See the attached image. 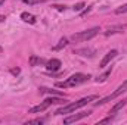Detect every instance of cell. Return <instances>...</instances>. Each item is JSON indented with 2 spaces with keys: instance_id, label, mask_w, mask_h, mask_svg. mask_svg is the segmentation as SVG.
Returning <instances> with one entry per match:
<instances>
[{
  "instance_id": "7a4b0ae2",
  "label": "cell",
  "mask_w": 127,
  "mask_h": 125,
  "mask_svg": "<svg viewBox=\"0 0 127 125\" xmlns=\"http://www.w3.org/2000/svg\"><path fill=\"white\" fill-rule=\"evenodd\" d=\"M89 78H90V75H84V74H74V75H71L66 81L56 83L55 85H56V87H59V88H69V87H75V85H78V84L86 83Z\"/></svg>"
},
{
  "instance_id": "5b68a950",
  "label": "cell",
  "mask_w": 127,
  "mask_h": 125,
  "mask_svg": "<svg viewBox=\"0 0 127 125\" xmlns=\"http://www.w3.org/2000/svg\"><path fill=\"white\" fill-rule=\"evenodd\" d=\"M50 104H53V100H52V97H49V99H46L44 102H41L40 104H37V106H34L31 107L30 110H28V113H38V112H43V110H46Z\"/></svg>"
},
{
  "instance_id": "7c38bea8",
  "label": "cell",
  "mask_w": 127,
  "mask_h": 125,
  "mask_svg": "<svg viewBox=\"0 0 127 125\" xmlns=\"http://www.w3.org/2000/svg\"><path fill=\"white\" fill-rule=\"evenodd\" d=\"M43 63H44V61L41 58H38V56H34L32 55L31 58H30V65L31 66H38V65H43Z\"/></svg>"
},
{
  "instance_id": "277c9868",
  "label": "cell",
  "mask_w": 127,
  "mask_h": 125,
  "mask_svg": "<svg viewBox=\"0 0 127 125\" xmlns=\"http://www.w3.org/2000/svg\"><path fill=\"white\" fill-rule=\"evenodd\" d=\"M124 91H127V80L114 91L112 94H109V96H106V97H103L102 100H99V102H96L95 106H100V104H105V103H108V102H111V100H114V99H117L118 96H121V94L124 93Z\"/></svg>"
},
{
  "instance_id": "5bb4252c",
  "label": "cell",
  "mask_w": 127,
  "mask_h": 125,
  "mask_svg": "<svg viewBox=\"0 0 127 125\" xmlns=\"http://www.w3.org/2000/svg\"><path fill=\"white\" fill-rule=\"evenodd\" d=\"M66 44H68V40H66V38H61V40H59V43L53 47V50H61V49H64Z\"/></svg>"
},
{
  "instance_id": "ac0fdd59",
  "label": "cell",
  "mask_w": 127,
  "mask_h": 125,
  "mask_svg": "<svg viewBox=\"0 0 127 125\" xmlns=\"http://www.w3.org/2000/svg\"><path fill=\"white\" fill-rule=\"evenodd\" d=\"M83 7H84V3H83V1H80V3H77V4H74V7H72V9H74L75 12H80V10H83Z\"/></svg>"
},
{
  "instance_id": "44dd1931",
  "label": "cell",
  "mask_w": 127,
  "mask_h": 125,
  "mask_svg": "<svg viewBox=\"0 0 127 125\" xmlns=\"http://www.w3.org/2000/svg\"><path fill=\"white\" fill-rule=\"evenodd\" d=\"M111 119H112V118H105V119L99 121V124H106V122H111Z\"/></svg>"
},
{
  "instance_id": "cb8c5ba5",
  "label": "cell",
  "mask_w": 127,
  "mask_h": 125,
  "mask_svg": "<svg viewBox=\"0 0 127 125\" xmlns=\"http://www.w3.org/2000/svg\"><path fill=\"white\" fill-rule=\"evenodd\" d=\"M3 3H4V0H0V6H1V4H3Z\"/></svg>"
},
{
  "instance_id": "3957f363",
  "label": "cell",
  "mask_w": 127,
  "mask_h": 125,
  "mask_svg": "<svg viewBox=\"0 0 127 125\" xmlns=\"http://www.w3.org/2000/svg\"><path fill=\"white\" fill-rule=\"evenodd\" d=\"M99 31H100V30H99V27H93V28H90V30H86V31H81V32L74 34L71 38H72L74 41H87V40L93 38Z\"/></svg>"
},
{
  "instance_id": "ffe728a7",
  "label": "cell",
  "mask_w": 127,
  "mask_h": 125,
  "mask_svg": "<svg viewBox=\"0 0 127 125\" xmlns=\"http://www.w3.org/2000/svg\"><path fill=\"white\" fill-rule=\"evenodd\" d=\"M10 72H12L13 75H18L21 71H19V68H12V69H10Z\"/></svg>"
},
{
  "instance_id": "9a60e30c",
  "label": "cell",
  "mask_w": 127,
  "mask_h": 125,
  "mask_svg": "<svg viewBox=\"0 0 127 125\" xmlns=\"http://www.w3.org/2000/svg\"><path fill=\"white\" fill-rule=\"evenodd\" d=\"M109 75H111V69H108L105 74H102L99 78H96V83H103V81H106V78H108Z\"/></svg>"
},
{
  "instance_id": "7402d4cb",
  "label": "cell",
  "mask_w": 127,
  "mask_h": 125,
  "mask_svg": "<svg viewBox=\"0 0 127 125\" xmlns=\"http://www.w3.org/2000/svg\"><path fill=\"white\" fill-rule=\"evenodd\" d=\"M53 7H56L58 10H65V9H66V6H58V4H56V6H53Z\"/></svg>"
},
{
  "instance_id": "ba28073f",
  "label": "cell",
  "mask_w": 127,
  "mask_h": 125,
  "mask_svg": "<svg viewBox=\"0 0 127 125\" xmlns=\"http://www.w3.org/2000/svg\"><path fill=\"white\" fill-rule=\"evenodd\" d=\"M61 68V61L59 59H50V61H47L46 62V69L50 72H55V71H58Z\"/></svg>"
},
{
  "instance_id": "6da1fadb",
  "label": "cell",
  "mask_w": 127,
  "mask_h": 125,
  "mask_svg": "<svg viewBox=\"0 0 127 125\" xmlns=\"http://www.w3.org/2000/svg\"><path fill=\"white\" fill-rule=\"evenodd\" d=\"M96 99H97L96 96H87V97H83V99H80L78 102H74V103H69V104H66V106H62L61 109H58V110L55 112V115H64V113H71V112H74V110H77V109H80V107L86 106L87 103L93 102V100H96Z\"/></svg>"
},
{
  "instance_id": "d6986e66",
  "label": "cell",
  "mask_w": 127,
  "mask_h": 125,
  "mask_svg": "<svg viewBox=\"0 0 127 125\" xmlns=\"http://www.w3.org/2000/svg\"><path fill=\"white\" fill-rule=\"evenodd\" d=\"M24 3H28V4H34V3H38V1H43V0H21Z\"/></svg>"
},
{
  "instance_id": "52a82bcc",
  "label": "cell",
  "mask_w": 127,
  "mask_h": 125,
  "mask_svg": "<svg viewBox=\"0 0 127 125\" xmlns=\"http://www.w3.org/2000/svg\"><path fill=\"white\" fill-rule=\"evenodd\" d=\"M117 55H118V52H117V50H111V52H108V53L105 55V58L100 61V63H99V68H105V66L111 62L112 59H115V58H117Z\"/></svg>"
},
{
  "instance_id": "8fae6325",
  "label": "cell",
  "mask_w": 127,
  "mask_h": 125,
  "mask_svg": "<svg viewBox=\"0 0 127 125\" xmlns=\"http://www.w3.org/2000/svg\"><path fill=\"white\" fill-rule=\"evenodd\" d=\"M126 103H127V100L118 102V103H117V104H115V106H114V107H112L111 110H109V115H115V113H117V112H118V110H120L121 107H124V106H126Z\"/></svg>"
},
{
  "instance_id": "2e32d148",
  "label": "cell",
  "mask_w": 127,
  "mask_h": 125,
  "mask_svg": "<svg viewBox=\"0 0 127 125\" xmlns=\"http://www.w3.org/2000/svg\"><path fill=\"white\" fill-rule=\"evenodd\" d=\"M115 13H117V15H121V13H127V4L121 6V7H118V9H115Z\"/></svg>"
},
{
  "instance_id": "d4e9b609",
  "label": "cell",
  "mask_w": 127,
  "mask_h": 125,
  "mask_svg": "<svg viewBox=\"0 0 127 125\" xmlns=\"http://www.w3.org/2000/svg\"><path fill=\"white\" fill-rule=\"evenodd\" d=\"M0 52H1V47H0Z\"/></svg>"
},
{
  "instance_id": "9c48e42d",
  "label": "cell",
  "mask_w": 127,
  "mask_h": 125,
  "mask_svg": "<svg viewBox=\"0 0 127 125\" xmlns=\"http://www.w3.org/2000/svg\"><path fill=\"white\" fill-rule=\"evenodd\" d=\"M21 19L24 22H28V24H35V16L31 15V13H28V12H22L21 13Z\"/></svg>"
},
{
  "instance_id": "603a6c76",
  "label": "cell",
  "mask_w": 127,
  "mask_h": 125,
  "mask_svg": "<svg viewBox=\"0 0 127 125\" xmlns=\"http://www.w3.org/2000/svg\"><path fill=\"white\" fill-rule=\"evenodd\" d=\"M4 19H6V16L4 15H0V22H4Z\"/></svg>"
},
{
  "instance_id": "e0dca14e",
  "label": "cell",
  "mask_w": 127,
  "mask_h": 125,
  "mask_svg": "<svg viewBox=\"0 0 127 125\" xmlns=\"http://www.w3.org/2000/svg\"><path fill=\"white\" fill-rule=\"evenodd\" d=\"M43 122H44L43 118H37V119H31V121L25 122V125H28V124H43Z\"/></svg>"
},
{
  "instance_id": "30bf717a",
  "label": "cell",
  "mask_w": 127,
  "mask_h": 125,
  "mask_svg": "<svg viewBox=\"0 0 127 125\" xmlns=\"http://www.w3.org/2000/svg\"><path fill=\"white\" fill-rule=\"evenodd\" d=\"M124 27L121 25H117V27H109L106 31H105V35H112V34H117V32H123Z\"/></svg>"
},
{
  "instance_id": "8992f818",
  "label": "cell",
  "mask_w": 127,
  "mask_h": 125,
  "mask_svg": "<svg viewBox=\"0 0 127 125\" xmlns=\"http://www.w3.org/2000/svg\"><path fill=\"white\" fill-rule=\"evenodd\" d=\"M90 113H92V112H89V110H87V112H81V113H74V115L65 118V119H64V124L68 125V124H72V122H77V121H80V119H83V118H87Z\"/></svg>"
},
{
  "instance_id": "4fadbf2b",
  "label": "cell",
  "mask_w": 127,
  "mask_h": 125,
  "mask_svg": "<svg viewBox=\"0 0 127 125\" xmlns=\"http://www.w3.org/2000/svg\"><path fill=\"white\" fill-rule=\"evenodd\" d=\"M77 55H81V56H93V50H89V49H81V50H75Z\"/></svg>"
},
{
  "instance_id": "484cf974",
  "label": "cell",
  "mask_w": 127,
  "mask_h": 125,
  "mask_svg": "<svg viewBox=\"0 0 127 125\" xmlns=\"http://www.w3.org/2000/svg\"><path fill=\"white\" fill-rule=\"evenodd\" d=\"M126 100H127V99H126Z\"/></svg>"
}]
</instances>
